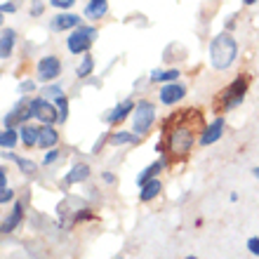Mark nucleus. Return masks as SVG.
<instances>
[{
	"label": "nucleus",
	"mask_w": 259,
	"mask_h": 259,
	"mask_svg": "<svg viewBox=\"0 0 259 259\" xmlns=\"http://www.w3.org/2000/svg\"><path fill=\"white\" fill-rule=\"evenodd\" d=\"M200 123H203V113L198 109L170 113V118L163 123L165 139L160 144H156V151L158 153H167L172 160L184 158L191 151L193 142H196V135H203Z\"/></svg>",
	"instance_id": "nucleus-1"
},
{
	"label": "nucleus",
	"mask_w": 259,
	"mask_h": 259,
	"mask_svg": "<svg viewBox=\"0 0 259 259\" xmlns=\"http://www.w3.org/2000/svg\"><path fill=\"white\" fill-rule=\"evenodd\" d=\"M238 57V42L233 40L231 33H219L210 40V64L217 71H226L231 68L233 62Z\"/></svg>",
	"instance_id": "nucleus-2"
},
{
	"label": "nucleus",
	"mask_w": 259,
	"mask_h": 259,
	"mask_svg": "<svg viewBox=\"0 0 259 259\" xmlns=\"http://www.w3.org/2000/svg\"><path fill=\"white\" fill-rule=\"evenodd\" d=\"M247 85H250V75H238V78H236V80H233L229 88L222 90V92L214 97L212 109L217 111L219 116H222V113H226V111L236 109V106L243 102V97H245Z\"/></svg>",
	"instance_id": "nucleus-3"
},
{
	"label": "nucleus",
	"mask_w": 259,
	"mask_h": 259,
	"mask_svg": "<svg viewBox=\"0 0 259 259\" xmlns=\"http://www.w3.org/2000/svg\"><path fill=\"white\" fill-rule=\"evenodd\" d=\"M95 40H97V28L80 24V26L73 28V33L66 38V48L71 55H88V50L92 48Z\"/></svg>",
	"instance_id": "nucleus-4"
},
{
	"label": "nucleus",
	"mask_w": 259,
	"mask_h": 259,
	"mask_svg": "<svg viewBox=\"0 0 259 259\" xmlns=\"http://www.w3.org/2000/svg\"><path fill=\"white\" fill-rule=\"evenodd\" d=\"M153 123H156V106L146 102V99H142L135 106V135L144 137L153 127Z\"/></svg>",
	"instance_id": "nucleus-5"
},
{
	"label": "nucleus",
	"mask_w": 259,
	"mask_h": 259,
	"mask_svg": "<svg viewBox=\"0 0 259 259\" xmlns=\"http://www.w3.org/2000/svg\"><path fill=\"white\" fill-rule=\"evenodd\" d=\"M28 106H31L33 118L35 120H40L42 125L57 123V104H52L50 99H45V97H35V99L28 102Z\"/></svg>",
	"instance_id": "nucleus-6"
},
{
	"label": "nucleus",
	"mask_w": 259,
	"mask_h": 259,
	"mask_svg": "<svg viewBox=\"0 0 259 259\" xmlns=\"http://www.w3.org/2000/svg\"><path fill=\"white\" fill-rule=\"evenodd\" d=\"M35 73H38V80H42V82L57 80V78H59V73H62V62H59V57L45 55L40 62H38Z\"/></svg>",
	"instance_id": "nucleus-7"
},
{
	"label": "nucleus",
	"mask_w": 259,
	"mask_h": 259,
	"mask_svg": "<svg viewBox=\"0 0 259 259\" xmlns=\"http://www.w3.org/2000/svg\"><path fill=\"white\" fill-rule=\"evenodd\" d=\"M184 95H186L184 85H179L177 80L163 85V88H160V92H158V97H160V104H165V106H172V104L182 102V99H184Z\"/></svg>",
	"instance_id": "nucleus-8"
},
{
	"label": "nucleus",
	"mask_w": 259,
	"mask_h": 259,
	"mask_svg": "<svg viewBox=\"0 0 259 259\" xmlns=\"http://www.w3.org/2000/svg\"><path fill=\"white\" fill-rule=\"evenodd\" d=\"M222 135H224V118L219 116V118H214V123H212L210 127L203 130V135L198 137V144H200V146H210V144L219 142Z\"/></svg>",
	"instance_id": "nucleus-9"
},
{
	"label": "nucleus",
	"mask_w": 259,
	"mask_h": 259,
	"mask_svg": "<svg viewBox=\"0 0 259 259\" xmlns=\"http://www.w3.org/2000/svg\"><path fill=\"white\" fill-rule=\"evenodd\" d=\"M135 106H137V104L132 102V99H123V102L118 104L116 109H113V111H109V113L104 116V120H106V123H109V125H118V123H120V120H125V118H127L130 113L135 111Z\"/></svg>",
	"instance_id": "nucleus-10"
},
{
	"label": "nucleus",
	"mask_w": 259,
	"mask_h": 259,
	"mask_svg": "<svg viewBox=\"0 0 259 259\" xmlns=\"http://www.w3.org/2000/svg\"><path fill=\"white\" fill-rule=\"evenodd\" d=\"M80 17L78 14H71V12H62L57 14L55 19L50 21V28L52 31H71V28H78L80 26Z\"/></svg>",
	"instance_id": "nucleus-11"
},
{
	"label": "nucleus",
	"mask_w": 259,
	"mask_h": 259,
	"mask_svg": "<svg viewBox=\"0 0 259 259\" xmlns=\"http://www.w3.org/2000/svg\"><path fill=\"white\" fill-rule=\"evenodd\" d=\"M59 142V132L52 125H42L40 127V137H38V146L40 149H55Z\"/></svg>",
	"instance_id": "nucleus-12"
},
{
	"label": "nucleus",
	"mask_w": 259,
	"mask_h": 259,
	"mask_svg": "<svg viewBox=\"0 0 259 259\" xmlns=\"http://www.w3.org/2000/svg\"><path fill=\"white\" fill-rule=\"evenodd\" d=\"M14 40H17V33L12 28H3V33H0V59H10L14 50Z\"/></svg>",
	"instance_id": "nucleus-13"
},
{
	"label": "nucleus",
	"mask_w": 259,
	"mask_h": 259,
	"mask_svg": "<svg viewBox=\"0 0 259 259\" xmlns=\"http://www.w3.org/2000/svg\"><path fill=\"white\" fill-rule=\"evenodd\" d=\"M160 191H163V184H160V179L158 177H153V179H149V182L142 186V191H139V200H142V203H149V200H153Z\"/></svg>",
	"instance_id": "nucleus-14"
},
{
	"label": "nucleus",
	"mask_w": 259,
	"mask_h": 259,
	"mask_svg": "<svg viewBox=\"0 0 259 259\" xmlns=\"http://www.w3.org/2000/svg\"><path fill=\"white\" fill-rule=\"evenodd\" d=\"M88 177H90V165L88 163H78V165L71 167V172L64 177V182H66V184H80V182H85Z\"/></svg>",
	"instance_id": "nucleus-15"
},
{
	"label": "nucleus",
	"mask_w": 259,
	"mask_h": 259,
	"mask_svg": "<svg viewBox=\"0 0 259 259\" xmlns=\"http://www.w3.org/2000/svg\"><path fill=\"white\" fill-rule=\"evenodd\" d=\"M38 137H40V127H33V125H21L19 127V139L26 149L38 146Z\"/></svg>",
	"instance_id": "nucleus-16"
},
{
	"label": "nucleus",
	"mask_w": 259,
	"mask_h": 259,
	"mask_svg": "<svg viewBox=\"0 0 259 259\" xmlns=\"http://www.w3.org/2000/svg\"><path fill=\"white\" fill-rule=\"evenodd\" d=\"M106 12H109V3L106 0H90L85 5V17L88 19H102Z\"/></svg>",
	"instance_id": "nucleus-17"
},
{
	"label": "nucleus",
	"mask_w": 259,
	"mask_h": 259,
	"mask_svg": "<svg viewBox=\"0 0 259 259\" xmlns=\"http://www.w3.org/2000/svg\"><path fill=\"white\" fill-rule=\"evenodd\" d=\"M21 217H24V205L14 203V210H12V214H10V219H5V222H3V231H5V233L14 231V226L21 222Z\"/></svg>",
	"instance_id": "nucleus-18"
},
{
	"label": "nucleus",
	"mask_w": 259,
	"mask_h": 259,
	"mask_svg": "<svg viewBox=\"0 0 259 259\" xmlns=\"http://www.w3.org/2000/svg\"><path fill=\"white\" fill-rule=\"evenodd\" d=\"M177 78H179L177 68H170V71H160V68H156V71H151V75H149L151 82H175Z\"/></svg>",
	"instance_id": "nucleus-19"
},
{
	"label": "nucleus",
	"mask_w": 259,
	"mask_h": 259,
	"mask_svg": "<svg viewBox=\"0 0 259 259\" xmlns=\"http://www.w3.org/2000/svg\"><path fill=\"white\" fill-rule=\"evenodd\" d=\"M163 167H165V160H156V163H151L149 167H146V170H144L142 175L137 177V186H144L146 182H149V179L156 177V175H158L160 170H163Z\"/></svg>",
	"instance_id": "nucleus-20"
},
{
	"label": "nucleus",
	"mask_w": 259,
	"mask_h": 259,
	"mask_svg": "<svg viewBox=\"0 0 259 259\" xmlns=\"http://www.w3.org/2000/svg\"><path fill=\"white\" fill-rule=\"evenodd\" d=\"M142 137L135 135V132H113V135L109 137V142L113 144V146H123V144H135L139 142Z\"/></svg>",
	"instance_id": "nucleus-21"
},
{
	"label": "nucleus",
	"mask_w": 259,
	"mask_h": 259,
	"mask_svg": "<svg viewBox=\"0 0 259 259\" xmlns=\"http://www.w3.org/2000/svg\"><path fill=\"white\" fill-rule=\"evenodd\" d=\"M21 142L19 139V132H14L12 127H5L3 130V135H0V146H3V151H10L14 149V144Z\"/></svg>",
	"instance_id": "nucleus-22"
},
{
	"label": "nucleus",
	"mask_w": 259,
	"mask_h": 259,
	"mask_svg": "<svg viewBox=\"0 0 259 259\" xmlns=\"http://www.w3.org/2000/svg\"><path fill=\"white\" fill-rule=\"evenodd\" d=\"M92 68H95V59L90 55H85L82 62L78 64V68H75V75H78V78H88V75L92 73Z\"/></svg>",
	"instance_id": "nucleus-23"
},
{
	"label": "nucleus",
	"mask_w": 259,
	"mask_h": 259,
	"mask_svg": "<svg viewBox=\"0 0 259 259\" xmlns=\"http://www.w3.org/2000/svg\"><path fill=\"white\" fill-rule=\"evenodd\" d=\"M55 104H57V123L59 125L66 123V118H68V99H66V95L59 97Z\"/></svg>",
	"instance_id": "nucleus-24"
},
{
	"label": "nucleus",
	"mask_w": 259,
	"mask_h": 259,
	"mask_svg": "<svg viewBox=\"0 0 259 259\" xmlns=\"http://www.w3.org/2000/svg\"><path fill=\"white\" fill-rule=\"evenodd\" d=\"M14 163L19 165V170H21V172H26V175H33V172L38 170V165H35L33 160H28V158H19V156H14Z\"/></svg>",
	"instance_id": "nucleus-25"
},
{
	"label": "nucleus",
	"mask_w": 259,
	"mask_h": 259,
	"mask_svg": "<svg viewBox=\"0 0 259 259\" xmlns=\"http://www.w3.org/2000/svg\"><path fill=\"white\" fill-rule=\"evenodd\" d=\"M42 97L50 99V102H57L59 97H64V90L59 85H48V88H42Z\"/></svg>",
	"instance_id": "nucleus-26"
},
{
	"label": "nucleus",
	"mask_w": 259,
	"mask_h": 259,
	"mask_svg": "<svg viewBox=\"0 0 259 259\" xmlns=\"http://www.w3.org/2000/svg\"><path fill=\"white\" fill-rule=\"evenodd\" d=\"M59 158H62V151L48 149V153H45V158H42V165H52V163H57Z\"/></svg>",
	"instance_id": "nucleus-27"
},
{
	"label": "nucleus",
	"mask_w": 259,
	"mask_h": 259,
	"mask_svg": "<svg viewBox=\"0 0 259 259\" xmlns=\"http://www.w3.org/2000/svg\"><path fill=\"white\" fill-rule=\"evenodd\" d=\"M75 0H50V5L57 7V10H68V7H73Z\"/></svg>",
	"instance_id": "nucleus-28"
},
{
	"label": "nucleus",
	"mask_w": 259,
	"mask_h": 259,
	"mask_svg": "<svg viewBox=\"0 0 259 259\" xmlns=\"http://www.w3.org/2000/svg\"><path fill=\"white\" fill-rule=\"evenodd\" d=\"M42 10H45V3H42V0H33V5H31V14H33V17H40Z\"/></svg>",
	"instance_id": "nucleus-29"
},
{
	"label": "nucleus",
	"mask_w": 259,
	"mask_h": 259,
	"mask_svg": "<svg viewBox=\"0 0 259 259\" xmlns=\"http://www.w3.org/2000/svg\"><path fill=\"white\" fill-rule=\"evenodd\" d=\"M14 198V191L12 189H0V203L7 205V200H12Z\"/></svg>",
	"instance_id": "nucleus-30"
},
{
	"label": "nucleus",
	"mask_w": 259,
	"mask_h": 259,
	"mask_svg": "<svg viewBox=\"0 0 259 259\" xmlns=\"http://www.w3.org/2000/svg\"><path fill=\"white\" fill-rule=\"evenodd\" d=\"M247 250H250L254 257H259V238H250V240H247Z\"/></svg>",
	"instance_id": "nucleus-31"
},
{
	"label": "nucleus",
	"mask_w": 259,
	"mask_h": 259,
	"mask_svg": "<svg viewBox=\"0 0 259 259\" xmlns=\"http://www.w3.org/2000/svg\"><path fill=\"white\" fill-rule=\"evenodd\" d=\"M33 90H35L33 80H21L19 82V92H33Z\"/></svg>",
	"instance_id": "nucleus-32"
},
{
	"label": "nucleus",
	"mask_w": 259,
	"mask_h": 259,
	"mask_svg": "<svg viewBox=\"0 0 259 259\" xmlns=\"http://www.w3.org/2000/svg\"><path fill=\"white\" fill-rule=\"evenodd\" d=\"M0 10H3V14H7V12H14L17 7H14L12 3H3V5H0Z\"/></svg>",
	"instance_id": "nucleus-33"
},
{
	"label": "nucleus",
	"mask_w": 259,
	"mask_h": 259,
	"mask_svg": "<svg viewBox=\"0 0 259 259\" xmlns=\"http://www.w3.org/2000/svg\"><path fill=\"white\" fill-rule=\"evenodd\" d=\"M104 182H106V184H113V182H116V177H113L111 172H104Z\"/></svg>",
	"instance_id": "nucleus-34"
},
{
	"label": "nucleus",
	"mask_w": 259,
	"mask_h": 259,
	"mask_svg": "<svg viewBox=\"0 0 259 259\" xmlns=\"http://www.w3.org/2000/svg\"><path fill=\"white\" fill-rule=\"evenodd\" d=\"M252 175H254V177L259 179V167H254V170H252Z\"/></svg>",
	"instance_id": "nucleus-35"
},
{
	"label": "nucleus",
	"mask_w": 259,
	"mask_h": 259,
	"mask_svg": "<svg viewBox=\"0 0 259 259\" xmlns=\"http://www.w3.org/2000/svg\"><path fill=\"white\" fill-rule=\"evenodd\" d=\"M243 3H245V5H252V3H257V0H243Z\"/></svg>",
	"instance_id": "nucleus-36"
},
{
	"label": "nucleus",
	"mask_w": 259,
	"mask_h": 259,
	"mask_svg": "<svg viewBox=\"0 0 259 259\" xmlns=\"http://www.w3.org/2000/svg\"><path fill=\"white\" fill-rule=\"evenodd\" d=\"M186 259H198V257H193V254H189V257H186Z\"/></svg>",
	"instance_id": "nucleus-37"
}]
</instances>
